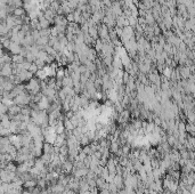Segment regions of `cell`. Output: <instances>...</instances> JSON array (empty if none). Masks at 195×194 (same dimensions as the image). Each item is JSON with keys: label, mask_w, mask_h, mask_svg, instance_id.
I'll return each instance as SVG.
<instances>
[{"label": "cell", "mask_w": 195, "mask_h": 194, "mask_svg": "<svg viewBox=\"0 0 195 194\" xmlns=\"http://www.w3.org/2000/svg\"><path fill=\"white\" fill-rule=\"evenodd\" d=\"M22 107L21 105H16V104H13L11 106H9L8 108V115L9 117H13V115H17L22 112Z\"/></svg>", "instance_id": "1"}, {"label": "cell", "mask_w": 195, "mask_h": 194, "mask_svg": "<svg viewBox=\"0 0 195 194\" xmlns=\"http://www.w3.org/2000/svg\"><path fill=\"white\" fill-rule=\"evenodd\" d=\"M36 186H38V182H37V179H30V181H26V182H24V184H23V187L24 189H32V187H36Z\"/></svg>", "instance_id": "2"}, {"label": "cell", "mask_w": 195, "mask_h": 194, "mask_svg": "<svg viewBox=\"0 0 195 194\" xmlns=\"http://www.w3.org/2000/svg\"><path fill=\"white\" fill-rule=\"evenodd\" d=\"M8 106L7 105H5L3 103H1V114H6V113H8Z\"/></svg>", "instance_id": "6"}, {"label": "cell", "mask_w": 195, "mask_h": 194, "mask_svg": "<svg viewBox=\"0 0 195 194\" xmlns=\"http://www.w3.org/2000/svg\"><path fill=\"white\" fill-rule=\"evenodd\" d=\"M13 62L14 63H16V64H22V63H24L25 61H24V56H22V55H15V56H13Z\"/></svg>", "instance_id": "4"}, {"label": "cell", "mask_w": 195, "mask_h": 194, "mask_svg": "<svg viewBox=\"0 0 195 194\" xmlns=\"http://www.w3.org/2000/svg\"><path fill=\"white\" fill-rule=\"evenodd\" d=\"M14 15L17 16V17H23V16L25 15V11H24L23 8L18 7V8H15V9H14Z\"/></svg>", "instance_id": "5"}, {"label": "cell", "mask_w": 195, "mask_h": 194, "mask_svg": "<svg viewBox=\"0 0 195 194\" xmlns=\"http://www.w3.org/2000/svg\"><path fill=\"white\" fill-rule=\"evenodd\" d=\"M186 133H187V134H194L195 122H187V123H186Z\"/></svg>", "instance_id": "3"}]
</instances>
